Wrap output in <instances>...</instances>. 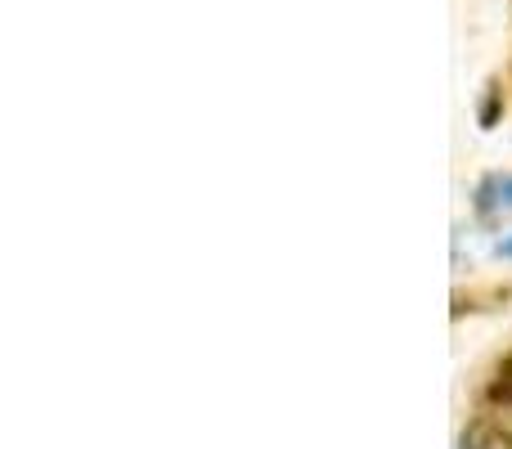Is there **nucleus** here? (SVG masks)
<instances>
[{
	"label": "nucleus",
	"instance_id": "nucleus-1",
	"mask_svg": "<svg viewBox=\"0 0 512 449\" xmlns=\"http://www.w3.org/2000/svg\"><path fill=\"white\" fill-rule=\"evenodd\" d=\"M499 207H512V176H486L477 185V216H495Z\"/></svg>",
	"mask_w": 512,
	"mask_h": 449
},
{
	"label": "nucleus",
	"instance_id": "nucleus-2",
	"mask_svg": "<svg viewBox=\"0 0 512 449\" xmlns=\"http://www.w3.org/2000/svg\"><path fill=\"white\" fill-rule=\"evenodd\" d=\"M499 113H504V90L490 86V90H486V99H481V126L490 131V126L499 122Z\"/></svg>",
	"mask_w": 512,
	"mask_h": 449
},
{
	"label": "nucleus",
	"instance_id": "nucleus-3",
	"mask_svg": "<svg viewBox=\"0 0 512 449\" xmlns=\"http://www.w3.org/2000/svg\"><path fill=\"white\" fill-rule=\"evenodd\" d=\"M459 449H490V423H486V418L468 423V432L459 436Z\"/></svg>",
	"mask_w": 512,
	"mask_h": 449
},
{
	"label": "nucleus",
	"instance_id": "nucleus-4",
	"mask_svg": "<svg viewBox=\"0 0 512 449\" xmlns=\"http://www.w3.org/2000/svg\"><path fill=\"white\" fill-rule=\"evenodd\" d=\"M486 400H490V405H499V409H512V378L499 373V378L486 387Z\"/></svg>",
	"mask_w": 512,
	"mask_h": 449
},
{
	"label": "nucleus",
	"instance_id": "nucleus-5",
	"mask_svg": "<svg viewBox=\"0 0 512 449\" xmlns=\"http://www.w3.org/2000/svg\"><path fill=\"white\" fill-rule=\"evenodd\" d=\"M499 373H504V378H512V355H504V364H499Z\"/></svg>",
	"mask_w": 512,
	"mask_h": 449
},
{
	"label": "nucleus",
	"instance_id": "nucleus-6",
	"mask_svg": "<svg viewBox=\"0 0 512 449\" xmlns=\"http://www.w3.org/2000/svg\"><path fill=\"white\" fill-rule=\"evenodd\" d=\"M499 256H512V238H504V243H499Z\"/></svg>",
	"mask_w": 512,
	"mask_h": 449
}]
</instances>
